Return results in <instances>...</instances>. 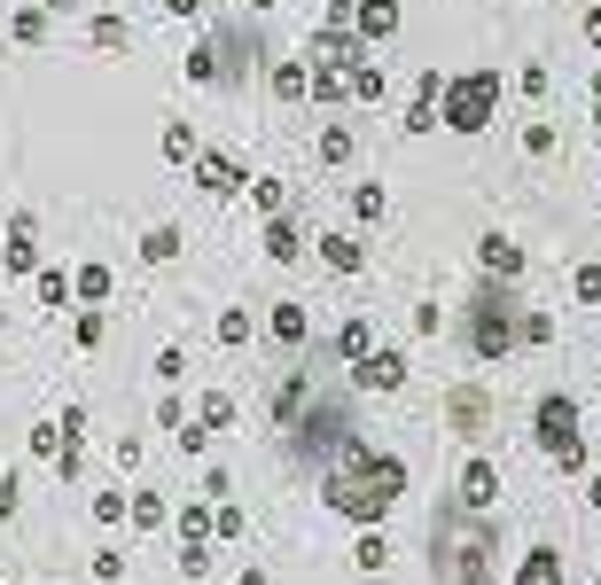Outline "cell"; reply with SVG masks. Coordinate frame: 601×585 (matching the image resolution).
<instances>
[{"mask_svg": "<svg viewBox=\"0 0 601 585\" xmlns=\"http://www.w3.org/2000/svg\"><path fill=\"white\" fill-rule=\"evenodd\" d=\"M320 499H328V516L343 523H391V508L406 499V461L383 453V445H352V453H336L320 468Z\"/></svg>", "mask_w": 601, "mask_h": 585, "instance_id": "obj_1", "label": "cell"}, {"mask_svg": "<svg viewBox=\"0 0 601 585\" xmlns=\"http://www.w3.org/2000/svg\"><path fill=\"white\" fill-rule=\"evenodd\" d=\"M461 336H469V360H477V367H500L515 344H524V312L507 305V282H492V274H484V289L469 297Z\"/></svg>", "mask_w": 601, "mask_h": 585, "instance_id": "obj_2", "label": "cell"}, {"mask_svg": "<svg viewBox=\"0 0 601 585\" xmlns=\"http://www.w3.org/2000/svg\"><path fill=\"white\" fill-rule=\"evenodd\" d=\"M532 438H539V453H547L562 476H578V468H586V413H578V398H570V390H547V398L532 406Z\"/></svg>", "mask_w": 601, "mask_h": 585, "instance_id": "obj_3", "label": "cell"}, {"mask_svg": "<svg viewBox=\"0 0 601 585\" xmlns=\"http://www.w3.org/2000/svg\"><path fill=\"white\" fill-rule=\"evenodd\" d=\"M336 453H352V413L328 406V398H305V413L289 422V461L297 468H328Z\"/></svg>", "mask_w": 601, "mask_h": 585, "instance_id": "obj_4", "label": "cell"}, {"mask_svg": "<svg viewBox=\"0 0 601 585\" xmlns=\"http://www.w3.org/2000/svg\"><path fill=\"white\" fill-rule=\"evenodd\" d=\"M492 110H500V70H461V78H446V125L454 133H484L492 125Z\"/></svg>", "mask_w": 601, "mask_h": 585, "instance_id": "obj_5", "label": "cell"}, {"mask_svg": "<svg viewBox=\"0 0 601 585\" xmlns=\"http://www.w3.org/2000/svg\"><path fill=\"white\" fill-rule=\"evenodd\" d=\"M196 188L211 196V203H227V196H250V173H242V156H227V148H196Z\"/></svg>", "mask_w": 601, "mask_h": 585, "instance_id": "obj_6", "label": "cell"}, {"mask_svg": "<svg viewBox=\"0 0 601 585\" xmlns=\"http://www.w3.org/2000/svg\"><path fill=\"white\" fill-rule=\"evenodd\" d=\"M352 390H360V398H391V390H406V352H398V344H375L368 360H352Z\"/></svg>", "mask_w": 601, "mask_h": 585, "instance_id": "obj_7", "label": "cell"}, {"mask_svg": "<svg viewBox=\"0 0 601 585\" xmlns=\"http://www.w3.org/2000/svg\"><path fill=\"white\" fill-rule=\"evenodd\" d=\"M0 274H9V282H32V274H40V227H32V211H9V234H0Z\"/></svg>", "mask_w": 601, "mask_h": 585, "instance_id": "obj_8", "label": "cell"}, {"mask_svg": "<svg viewBox=\"0 0 601 585\" xmlns=\"http://www.w3.org/2000/svg\"><path fill=\"white\" fill-rule=\"evenodd\" d=\"M492 499H500V468H492L484 453H469L461 476H454V508H461V516H484Z\"/></svg>", "mask_w": 601, "mask_h": 585, "instance_id": "obj_9", "label": "cell"}, {"mask_svg": "<svg viewBox=\"0 0 601 585\" xmlns=\"http://www.w3.org/2000/svg\"><path fill=\"white\" fill-rule=\"evenodd\" d=\"M446 422H454V438H484V422H492L484 383H454V390H446Z\"/></svg>", "mask_w": 601, "mask_h": 585, "instance_id": "obj_10", "label": "cell"}, {"mask_svg": "<svg viewBox=\"0 0 601 585\" xmlns=\"http://www.w3.org/2000/svg\"><path fill=\"white\" fill-rule=\"evenodd\" d=\"M438 125H446V70H422L406 102V133H438Z\"/></svg>", "mask_w": 601, "mask_h": 585, "instance_id": "obj_11", "label": "cell"}, {"mask_svg": "<svg viewBox=\"0 0 601 585\" xmlns=\"http://www.w3.org/2000/svg\"><path fill=\"white\" fill-rule=\"evenodd\" d=\"M477 266L492 274V282H515V274H524V242H515V234H477Z\"/></svg>", "mask_w": 601, "mask_h": 585, "instance_id": "obj_12", "label": "cell"}, {"mask_svg": "<svg viewBox=\"0 0 601 585\" xmlns=\"http://www.w3.org/2000/svg\"><path fill=\"white\" fill-rule=\"evenodd\" d=\"M266 336H274L282 352H297V344L313 336V320H305V305H297V297H282V305H266Z\"/></svg>", "mask_w": 601, "mask_h": 585, "instance_id": "obj_13", "label": "cell"}, {"mask_svg": "<svg viewBox=\"0 0 601 585\" xmlns=\"http://www.w3.org/2000/svg\"><path fill=\"white\" fill-rule=\"evenodd\" d=\"M313 250H320L328 274H360V266H368V242H360V234H320Z\"/></svg>", "mask_w": 601, "mask_h": 585, "instance_id": "obj_14", "label": "cell"}, {"mask_svg": "<svg viewBox=\"0 0 601 585\" xmlns=\"http://www.w3.org/2000/svg\"><path fill=\"white\" fill-rule=\"evenodd\" d=\"M266 258H274V266H297V258H305V234H297V219H289V211H274V219H266Z\"/></svg>", "mask_w": 601, "mask_h": 585, "instance_id": "obj_15", "label": "cell"}, {"mask_svg": "<svg viewBox=\"0 0 601 585\" xmlns=\"http://www.w3.org/2000/svg\"><path fill=\"white\" fill-rule=\"evenodd\" d=\"M352 32L375 47V40H391L398 32V0H360V9H352Z\"/></svg>", "mask_w": 601, "mask_h": 585, "instance_id": "obj_16", "label": "cell"}, {"mask_svg": "<svg viewBox=\"0 0 601 585\" xmlns=\"http://www.w3.org/2000/svg\"><path fill=\"white\" fill-rule=\"evenodd\" d=\"M266 87H274V102H305V95H313V55H305V63H274Z\"/></svg>", "mask_w": 601, "mask_h": 585, "instance_id": "obj_17", "label": "cell"}, {"mask_svg": "<svg viewBox=\"0 0 601 585\" xmlns=\"http://www.w3.org/2000/svg\"><path fill=\"white\" fill-rule=\"evenodd\" d=\"M305 398H313V375H305V367H297V375H282V390H274V430H289V422H297Z\"/></svg>", "mask_w": 601, "mask_h": 585, "instance_id": "obj_18", "label": "cell"}, {"mask_svg": "<svg viewBox=\"0 0 601 585\" xmlns=\"http://www.w3.org/2000/svg\"><path fill=\"white\" fill-rule=\"evenodd\" d=\"M70 289H78V305H110V289H118V274H110L102 258H86V266L70 274Z\"/></svg>", "mask_w": 601, "mask_h": 585, "instance_id": "obj_19", "label": "cell"}, {"mask_svg": "<svg viewBox=\"0 0 601 585\" xmlns=\"http://www.w3.org/2000/svg\"><path fill=\"white\" fill-rule=\"evenodd\" d=\"M515 585H562V554L555 547H532L524 562H515Z\"/></svg>", "mask_w": 601, "mask_h": 585, "instance_id": "obj_20", "label": "cell"}, {"mask_svg": "<svg viewBox=\"0 0 601 585\" xmlns=\"http://www.w3.org/2000/svg\"><path fill=\"white\" fill-rule=\"evenodd\" d=\"M368 352H375V328H368V320L352 312V320H343V328H336V360H343V367H352V360H368Z\"/></svg>", "mask_w": 601, "mask_h": 585, "instance_id": "obj_21", "label": "cell"}, {"mask_svg": "<svg viewBox=\"0 0 601 585\" xmlns=\"http://www.w3.org/2000/svg\"><path fill=\"white\" fill-rule=\"evenodd\" d=\"M181 258V227H141V266H172Z\"/></svg>", "mask_w": 601, "mask_h": 585, "instance_id": "obj_22", "label": "cell"}, {"mask_svg": "<svg viewBox=\"0 0 601 585\" xmlns=\"http://www.w3.org/2000/svg\"><path fill=\"white\" fill-rule=\"evenodd\" d=\"M352 148H360V141H352V125H328V133L313 141V156L328 164V173H343V164H352Z\"/></svg>", "mask_w": 601, "mask_h": 585, "instance_id": "obj_23", "label": "cell"}, {"mask_svg": "<svg viewBox=\"0 0 601 585\" xmlns=\"http://www.w3.org/2000/svg\"><path fill=\"white\" fill-rule=\"evenodd\" d=\"M352 570H368V577H375V570H391V539H383V523H368V531H360V547H352Z\"/></svg>", "mask_w": 601, "mask_h": 585, "instance_id": "obj_24", "label": "cell"}, {"mask_svg": "<svg viewBox=\"0 0 601 585\" xmlns=\"http://www.w3.org/2000/svg\"><path fill=\"white\" fill-rule=\"evenodd\" d=\"M196 422H204L211 438H227V430H234V398H227V390H204V398H196Z\"/></svg>", "mask_w": 601, "mask_h": 585, "instance_id": "obj_25", "label": "cell"}, {"mask_svg": "<svg viewBox=\"0 0 601 585\" xmlns=\"http://www.w3.org/2000/svg\"><path fill=\"white\" fill-rule=\"evenodd\" d=\"M352 219H360V227L391 219V196H383V180H360V188H352Z\"/></svg>", "mask_w": 601, "mask_h": 585, "instance_id": "obj_26", "label": "cell"}, {"mask_svg": "<svg viewBox=\"0 0 601 585\" xmlns=\"http://www.w3.org/2000/svg\"><path fill=\"white\" fill-rule=\"evenodd\" d=\"M32 289H40V305H47V312H63V305L78 297V289H70V274H55V266H40V274H32Z\"/></svg>", "mask_w": 601, "mask_h": 585, "instance_id": "obj_27", "label": "cell"}, {"mask_svg": "<svg viewBox=\"0 0 601 585\" xmlns=\"http://www.w3.org/2000/svg\"><path fill=\"white\" fill-rule=\"evenodd\" d=\"M86 40H95L102 55H125V40H133V32H125V16H95V24H86Z\"/></svg>", "mask_w": 601, "mask_h": 585, "instance_id": "obj_28", "label": "cell"}, {"mask_svg": "<svg viewBox=\"0 0 601 585\" xmlns=\"http://www.w3.org/2000/svg\"><path fill=\"white\" fill-rule=\"evenodd\" d=\"M47 16H55L47 0H40V9H17V24H9V32H17V47H40V40H47Z\"/></svg>", "mask_w": 601, "mask_h": 585, "instance_id": "obj_29", "label": "cell"}, {"mask_svg": "<svg viewBox=\"0 0 601 585\" xmlns=\"http://www.w3.org/2000/svg\"><path fill=\"white\" fill-rule=\"evenodd\" d=\"M250 203H258V219L289 211V196H282V180H274V173H258V180H250Z\"/></svg>", "mask_w": 601, "mask_h": 585, "instance_id": "obj_30", "label": "cell"}, {"mask_svg": "<svg viewBox=\"0 0 601 585\" xmlns=\"http://www.w3.org/2000/svg\"><path fill=\"white\" fill-rule=\"evenodd\" d=\"M95 523H133V492H95Z\"/></svg>", "mask_w": 601, "mask_h": 585, "instance_id": "obj_31", "label": "cell"}, {"mask_svg": "<svg viewBox=\"0 0 601 585\" xmlns=\"http://www.w3.org/2000/svg\"><path fill=\"white\" fill-rule=\"evenodd\" d=\"M156 523H172L164 492H133V531H156Z\"/></svg>", "mask_w": 601, "mask_h": 585, "instance_id": "obj_32", "label": "cell"}, {"mask_svg": "<svg viewBox=\"0 0 601 585\" xmlns=\"http://www.w3.org/2000/svg\"><path fill=\"white\" fill-rule=\"evenodd\" d=\"M250 531V516L234 508V499H211V539H242Z\"/></svg>", "mask_w": 601, "mask_h": 585, "instance_id": "obj_33", "label": "cell"}, {"mask_svg": "<svg viewBox=\"0 0 601 585\" xmlns=\"http://www.w3.org/2000/svg\"><path fill=\"white\" fill-rule=\"evenodd\" d=\"M188 78H196V87H211V78H219V40H196V47H188Z\"/></svg>", "mask_w": 601, "mask_h": 585, "instance_id": "obj_34", "label": "cell"}, {"mask_svg": "<svg viewBox=\"0 0 601 585\" xmlns=\"http://www.w3.org/2000/svg\"><path fill=\"white\" fill-rule=\"evenodd\" d=\"M250 336H258V320H250V312H219V344H227V352H242Z\"/></svg>", "mask_w": 601, "mask_h": 585, "instance_id": "obj_35", "label": "cell"}, {"mask_svg": "<svg viewBox=\"0 0 601 585\" xmlns=\"http://www.w3.org/2000/svg\"><path fill=\"white\" fill-rule=\"evenodd\" d=\"M70 336H78V352H102V336H110V320H102L95 305H86V312H78V328H70Z\"/></svg>", "mask_w": 601, "mask_h": 585, "instance_id": "obj_36", "label": "cell"}, {"mask_svg": "<svg viewBox=\"0 0 601 585\" xmlns=\"http://www.w3.org/2000/svg\"><path fill=\"white\" fill-rule=\"evenodd\" d=\"M172 523H181V539H211V499H188Z\"/></svg>", "mask_w": 601, "mask_h": 585, "instance_id": "obj_37", "label": "cell"}, {"mask_svg": "<svg viewBox=\"0 0 601 585\" xmlns=\"http://www.w3.org/2000/svg\"><path fill=\"white\" fill-rule=\"evenodd\" d=\"M24 445H32V461H55V453H63L70 438H63V422H40V430H32Z\"/></svg>", "mask_w": 601, "mask_h": 585, "instance_id": "obj_38", "label": "cell"}, {"mask_svg": "<svg viewBox=\"0 0 601 585\" xmlns=\"http://www.w3.org/2000/svg\"><path fill=\"white\" fill-rule=\"evenodd\" d=\"M181 577H211V539H181Z\"/></svg>", "mask_w": 601, "mask_h": 585, "instance_id": "obj_39", "label": "cell"}, {"mask_svg": "<svg viewBox=\"0 0 601 585\" xmlns=\"http://www.w3.org/2000/svg\"><path fill=\"white\" fill-rule=\"evenodd\" d=\"M164 156L172 164H196V125H164Z\"/></svg>", "mask_w": 601, "mask_h": 585, "instance_id": "obj_40", "label": "cell"}, {"mask_svg": "<svg viewBox=\"0 0 601 585\" xmlns=\"http://www.w3.org/2000/svg\"><path fill=\"white\" fill-rule=\"evenodd\" d=\"M352 102H383V70L375 63H352Z\"/></svg>", "mask_w": 601, "mask_h": 585, "instance_id": "obj_41", "label": "cell"}, {"mask_svg": "<svg viewBox=\"0 0 601 585\" xmlns=\"http://www.w3.org/2000/svg\"><path fill=\"white\" fill-rule=\"evenodd\" d=\"M570 289H578V305H601V266H593V258L570 266Z\"/></svg>", "mask_w": 601, "mask_h": 585, "instance_id": "obj_42", "label": "cell"}, {"mask_svg": "<svg viewBox=\"0 0 601 585\" xmlns=\"http://www.w3.org/2000/svg\"><path fill=\"white\" fill-rule=\"evenodd\" d=\"M524 344H532V352L555 344V312H524Z\"/></svg>", "mask_w": 601, "mask_h": 585, "instance_id": "obj_43", "label": "cell"}, {"mask_svg": "<svg viewBox=\"0 0 601 585\" xmlns=\"http://www.w3.org/2000/svg\"><path fill=\"white\" fill-rule=\"evenodd\" d=\"M181 422H188V398L164 390V398H156V430H181Z\"/></svg>", "mask_w": 601, "mask_h": 585, "instance_id": "obj_44", "label": "cell"}, {"mask_svg": "<svg viewBox=\"0 0 601 585\" xmlns=\"http://www.w3.org/2000/svg\"><path fill=\"white\" fill-rule=\"evenodd\" d=\"M17 508H24V476L9 468V476H0V523H17Z\"/></svg>", "mask_w": 601, "mask_h": 585, "instance_id": "obj_45", "label": "cell"}, {"mask_svg": "<svg viewBox=\"0 0 601 585\" xmlns=\"http://www.w3.org/2000/svg\"><path fill=\"white\" fill-rule=\"evenodd\" d=\"M181 375H188V352L164 344V352H156V383H181Z\"/></svg>", "mask_w": 601, "mask_h": 585, "instance_id": "obj_46", "label": "cell"}, {"mask_svg": "<svg viewBox=\"0 0 601 585\" xmlns=\"http://www.w3.org/2000/svg\"><path fill=\"white\" fill-rule=\"evenodd\" d=\"M438 328H446V305L422 297V305H414V336H438Z\"/></svg>", "mask_w": 601, "mask_h": 585, "instance_id": "obj_47", "label": "cell"}, {"mask_svg": "<svg viewBox=\"0 0 601 585\" xmlns=\"http://www.w3.org/2000/svg\"><path fill=\"white\" fill-rule=\"evenodd\" d=\"M515 87H524V102H539L547 95V63H524V70H515Z\"/></svg>", "mask_w": 601, "mask_h": 585, "instance_id": "obj_48", "label": "cell"}, {"mask_svg": "<svg viewBox=\"0 0 601 585\" xmlns=\"http://www.w3.org/2000/svg\"><path fill=\"white\" fill-rule=\"evenodd\" d=\"M204 445H211V430H204L196 413H188V422H181V453H196V461H204Z\"/></svg>", "mask_w": 601, "mask_h": 585, "instance_id": "obj_49", "label": "cell"}, {"mask_svg": "<svg viewBox=\"0 0 601 585\" xmlns=\"http://www.w3.org/2000/svg\"><path fill=\"white\" fill-rule=\"evenodd\" d=\"M524 156H555V125H524Z\"/></svg>", "mask_w": 601, "mask_h": 585, "instance_id": "obj_50", "label": "cell"}, {"mask_svg": "<svg viewBox=\"0 0 601 585\" xmlns=\"http://www.w3.org/2000/svg\"><path fill=\"white\" fill-rule=\"evenodd\" d=\"M95 577H102V585H118V577H125V554H118V547H102V554H95Z\"/></svg>", "mask_w": 601, "mask_h": 585, "instance_id": "obj_51", "label": "cell"}, {"mask_svg": "<svg viewBox=\"0 0 601 585\" xmlns=\"http://www.w3.org/2000/svg\"><path fill=\"white\" fill-rule=\"evenodd\" d=\"M164 16H181V24H196V16H204V0H164Z\"/></svg>", "mask_w": 601, "mask_h": 585, "instance_id": "obj_52", "label": "cell"}, {"mask_svg": "<svg viewBox=\"0 0 601 585\" xmlns=\"http://www.w3.org/2000/svg\"><path fill=\"white\" fill-rule=\"evenodd\" d=\"M586 499H593V508H601V461H593V476H586Z\"/></svg>", "mask_w": 601, "mask_h": 585, "instance_id": "obj_53", "label": "cell"}, {"mask_svg": "<svg viewBox=\"0 0 601 585\" xmlns=\"http://www.w3.org/2000/svg\"><path fill=\"white\" fill-rule=\"evenodd\" d=\"M234 585H274V577H266V570H242V577H234Z\"/></svg>", "mask_w": 601, "mask_h": 585, "instance_id": "obj_54", "label": "cell"}, {"mask_svg": "<svg viewBox=\"0 0 601 585\" xmlns=\"http://www.w3.org/2000/svg\"><path fill=\"white\" fill-rule=\"evenodd\" d=\"M593 133H601V70H593Z\"/></svg>", "mask_w": 601, "mask_h": 585, "instance_id": "obj_55", "label": "cell"}, {"mask_svg": "<svg viewBox=\"0 0 601 585\" xmlns=\"http://www.w3.org/2000/svg\"><path fill=\"white\" fill-rule=\"evenodd\" d=\"M47 9H55V16H78V0H47Z\"/></svg>", "mask_w": 601, "mask_h": 585, "instance_id": "obj_56", "label": "cell"}, {"mask_svg": "<svg viewBox=\"0 0 601 585\" xmlns=\"http://www.w3.org/2000/svg\"><path fill=\"white\" fill-rule=\"evenodd\" d=\"M250 9H274V0H250Z\"/></svg>", "mask_w": 601, "mask_h": 585, "instance_id": "obj_57", "label": "cell"}, {"mask_svg": "<svg viewBox=\"0 0 601 585\" xmlns=\"http://www.w3.org/2000/svg\"><path fill=\"white\" fill-rule=\"evenodd\" d=\"M0 328H9V305H0Z\"/></svg>", "mask_w": 601, "mask_h": 585, "instance_id": "obj_58", "label": "cell"}, {"mask_svg": "<svg viewBox=\"0 0 601 585\" xmlns=\"http://www.w3.org/2000/svg\"><path fill=\"white\" fill-rule=\"evenodd\" d=\"M593 406H601V390H593Z\"/></svg>", "mask_w": 601, "mask_h": 585, "instance_id": "obj_59", "label": "cell"}]
</instances>
